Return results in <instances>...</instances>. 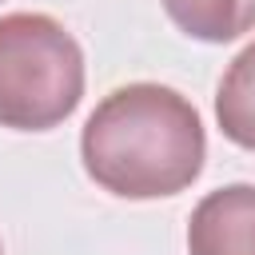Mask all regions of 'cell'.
<instances>
[{
	"label": "cell",
	"instance_id": "obj_1",
	"mask_svg": "<svg viewBox=\"0 0 255 255\" xmlns=\"http://www.w3.org/2000/svg\"><path fill=\"white\" fill-rule=\"evenodd\" d=\"M203 151L199 112L163 84H124L108 92L80 135L88 175L124 199L179 195L203 171Z\"/></svg>",
	"mask_w": 255,
	"mask_h": 255
},
{
	"label": "cell",
	"instance_id": "obj_2",
	"mask_svg": "<svg viewBox=\"0 0 255 255\" xmlns=\"http://www.w3.org/2000/svg\"><path fill=\"white\" fill-rule=\"evenodd\" d=\"M84 96V52L44 12L0 16V128L48 131Z\"/></svg>",
	"mask_w": 255,
	"mask_h": 255
},
{
	"label": "cell",
	"instance_id": "obj_3",
	"mask_svg": "<svg viewBox=\"0 0 255 255\" xmlns=\"http://www.w3.org/2000/svg\"><path fill=\"white\" fill-rule=\"evenodd\" d=\"M191 255H255V187L231 183L207 191L187 223Z\"/></svg>",
	"mask_w": 255,
	"mask_h": 255
},
{
	"label": "cell",
	"instance_id": "obj_4",
	"mask_svg": "<svg viewBox=\"0 0 255 255\" xmlns=\"http://www.w3.org/2000/svg\"><path fill=\"white\" fill-rule=\"evenodd\" d=\"M215 120L231 143L255 151V40L227 64L215 96Z\"/></svg>",
	"mask_w": 255,
	"mask_h": 255
},
{
	"label": "cell",
	"instance_id": "obj_5",
	"mask_svg": "<svg viewBox=\"0 0 255 255\" xmlns=\"http://www.w3.org/2000/svg\"><path fill=\"white\" fill-rule=\"evenodd\" d=\"M163 8L191 40L203 44H227L255 28V0H163Z\"/></svg>",
	"mask_w": 255,
	"mask_h": 255
},
{
	"label": "cell",
	"instance_id": "obj_6",
	"mask_svg": "<svg viewBox=\"0 0 255 255\" xmlns=\"http://www.w3.org/2000/svg\"><path fill=\"white\" fill-rule=\"evenodd\" d=\"M0 255H4V247H0Z\"/></svg>",
	"mask_w": 255,
	"mask_h": 255
}]
</instances>
